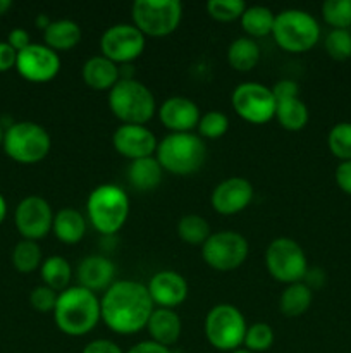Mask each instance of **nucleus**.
<instances>
[{
  "label": "nucleus",
  "instance_id": "1",
  "mask_svg": "<svg viewBox=\"0 0 351 353\" xmlns=\"http://www.w3.org/2000/svg\"><path fill=\"white\" fill-rule=\"evenodd\" d=\"M102 321L110 331L131 336L147 330L155 310L147 285L133 279H119L100 299Z\"/></svg>",
  "mask_w": 351,
  "mask_h": 353
},
{
  "label": "nucleus",
  "instance_id": "2",
  "mask_svg": "<svg viewBox=\"0 0 351 353\" xmlns=\"http://www.w3.org/2000/svg\"><path fill=\"white\" fill-rule=\"evenodd\" d=\"M54 321L65 336H86L102 321L98 295L81 286H69L58 293Z\"/></svg>",
  "mask_w": 351,
  "mask_h": 353
},
{
  "label": "nucleus",
  "instance_id": "3",
  "mask_svg": "<svg viewBox=\"0 0 351 353\" xmlns=\"http://www.w3.org/2000/svg\"><path fill=\"white\" fill-rule=\"evenodd\" d=\"M129 196L114 183H103L93 188L86 199V214L92 226L100 234H116L129 217Z\"/></svg>",
  "mask_w": 351,
  "mask_h": 353
},
{
  "label": "nucleus",
  "instance_id": "4",
  "mask_svg": "<svg viewBox=\"0 0 351 353\" xmlns=\"http://www.w3.org/2000/svg\"><path fill=\"white\" fill-rule=\"evenodd\" d=\"M155 159L171 174H195L205 164L206 145L198 133H169L158 141Z\"/></svg>",
  "mask_w": 351,
  "mask_h": 353
},
{
  "label": "nucleus",
  "instance_id": "5",
  "mask_svg": "<svg viewBox=\"0 0 351 353\" xmlns=\"http://www.w3.org/2000/svg\"><path fill=\"white\" fill-rule=\"evenodd\" d=\"M109 107L123 124H143L157 112V100L145 83L134 78H120L109 92Z\"/></svg>",
  "mask_w": 351,
  "mask_h": 353
},
{
  "label": "nucleus",
  "instance_id": "6",
  "mask_svg": "<svg viewBox=\"0 0 351 353\" xmlns=\"http://www.w3.org/2000/svg\"><path fill=\"white\" fill-rule=\"evenodd\" d=\"M272 37L282 50L301 54L319 43L320 24L308 10L284 9L275 14Z\"/></svg>",
  "mask_w": 351,
  "mask_h": 353
},
{
  "label": "nucleus",
  "instance_id": "7",
  "mask_svg": "<svg viewBox=\"0 0 351 353\" xmlns=\"http://www.w3.org/2000/svg\"><path fill=\"white\" fill-rule=\"evenodd\" d=\"M3 150L19 164H36L52 150V138L41 124L33 121L12 123L3 134Z\"/></svg>",
  "mask_w": 351,
  "mask_h": 353
},
{
  "label": "nucleus",
  "instance_id": "8",
  "mask_svg": "<svg viewBox=\"0 0 351 353\" xmlns=\"http://www.w3.org/2000/svg\"><path fill=\"white\" fill-rule=\"evenodd\" d=\"M248 324L243 312L231 303H217L209 310L203 323L206 341L215 350L234 352L243 347Z\"/></svg>",
  "mask_w": 351,
  "mask_h": 353
},
{
  "label": "nucleus",
  "instance_id": "9",
  "mask_svg": "<svg viewBox=\"0 0 351 353\" xmlns=\"http://www.w3.org/2000/svg\"><path fill=\"white\" fill-rule=\"evenodd\" d=\"M265 268L272 279L288 286L303 281L308 271V259L298 241L288 236H279L267 245Z\"/></svg>",
  "mask_w": 351,
  "mask_h": 353
},
{
  "label": "nucleus",
  "instance_id": "10",
  "mask_svg": "<svg viewBox=\"0 0 351 353\" xmlns=\"http://www.w3.org/2000/svg\"><path fill=\"white\" fill-rule=\"evenodd\" d=\"M131 17L145 37H167L181 24L182 3L179 0H136L131 7Z\"/></svg>",
  "mask_w": 351,
  "mask_h": 353
},
{
  "label": "nucleus",
  "instance_id": "11",
  "mask_svg": "<svg viewBox=\"0 0 351 353\" xmlns=\"http://www.w3.org/2000/svg\"><path fill=\"white\" fill-rule=\"evenodd\" d=\"M250 254V243L241 233L224 230L212 233L202 245V257L209 268L219 272H229L241 268Z\"/></svg>",
  "mask_w": 351,
  "mask_h": 353
},
{
  "label": "nucleus",
  "instance_id": "12",
  "mask_svg": "<svg viewBox=\"0 0 351 353\" xmlns=\"http://www.w3.org/2000/svg\"><path fill=\"white\" fill-rule=\"evenodd\" d=\"M234 112L250 124H265L275 117V102L272 90L257 81L237 85L231 95Z\"/></svg>",
  "mask_w": 351,
  "mask_h": 353
},
{
  "label": "nucleus",
  "instance_id": "13",
  "mask_svg": "<svg viewBox=\"0 0 351 353\" xmlns=\"http://www.w3.org/2000/svg\"><path fill=\"white\" fill-rule=\"evenodd\" d=\"M147 47V37L133 23H117L107 28L100 38V52L117 65L136 61Z\"/></svg>",
  "mask_w": 351,
  "mask_h": 353
},
{
  "label": "nucleus",
  "instance_id": "14",
  "mask_svg": "<svg viewBox=\"0 0 351 353\" xmlns=\"http://www.w3.org/2000/svg\"><path fill=\"white\" fill-rule=\"evenodd\" d=\"M52 205L38 195H30L19 202L14 214V223L23 240L40 241L47 236L54 226Z\"/></svg>",
  "mask_w": 351,
  "mask_h": 353
},
{
  "label": "nucleus",
  "instance_id": "15",
  "mask_svg": "<svg viewBox=\"0 0 351 353\" xmlns=\"http://www.w3.org/2000/svg\"><path fill=\"white\" fill-rule=\"evenodd\" d=\"M61 55L45 43H31L17 52L16 69L31 83H48L61 72Z\"/></svg>",
  "mask_w": 351,
  "mask_h": 353
},
{
  "label": "nucleus",
  "instance_id": "16",
  "mask_svg": "<svg viewBox=\"0 0 351 353\" xmlns=\"http://www.w3.org/2000/svg\"><path fill=\"white\" fill-rule=\"evenodd\" d=\"M255 195L253 185L243 176L222 179L210 195V205L220 216H234L246 209Z\"/></svg>",
  "mask_w": 351,
  "mask_h": 353
},
{
  "label": "nucleus",
  "instance_id": "17",
  "mask_svg": "<svg viewBox=\"0 0 351 353\" xmlns=\"http://www.w3.org/2000/svg\"><path fill=\"white\" fill-rule=\"evenodd\" d=\"M116 152L129 161L153 157L158 140L153 131L143 124H120L112 134Z\"/></svg>",
  "mask_w": 351,
  "mask_h": 353
},
{
  "label": "nucleus",
  "instance_id": "18",
  "mask_svg": "<svg viewBox=\"0 0 351 353\" xmlns=\"http://www.w3.org/2000/svg\"><path fill=\"white\" fill-rule=\"evenodd\" d=\"M147 288L157 309L176 310L186 302L189 295V286L184 276L171 269L155 272L148 281Z\"/></svg>",
  "mask_w": 351,
  "mask_h": 353
},
{
  "label": "nucleus",
  "instance_id": "19",
  "mask_svg": "<svg viewBox=\"0 0 351 353\" xmlns=\"http://www.w3.org/2000/svg\"><path fill=\"white\" fill-rule=\"evenodd\" d=\"M158 119L171 133H193L200 123V107L182 95L169 97L157 109Z\"/></svg>",
  "mask_w": 351,
  "mask_h": 353
},
{
  "label": "nucleus",
  "instance_id": "20",
  "mask_svg": "<svg viewBox=\"0 0 351 353\" xmlns=\"http://www.w3.org/2000/svg\"><path fill=\"white\" fill-rule=\"evenodd\" d=\"M78 286L93 293H105L116 283V264L103 255H88L76 268Z\"/></svg>",
  "mask_w": 351,
  "mask_h": 353
},
{
  "label": "nucleus",
  "instance_id": "21",
  "mask_svg": "<svg viewBox=\"0 0 351 353\" xmlns=\"http://www.w3.org/2000/svg\"><path fill=\"white\" fill-rule=\"evenodd\" d=\"M83 81L96 92H110L120 79V69L116 62L100 55H93L83 64Z\"/></svg>",
  "mask_w": 351,
  "mask_h": 353
},
{
  "label": "nucleus",
  "instance_id": "22",
  "mask_svg": "<svg viewBox=\"0 0 351 353\" xmlns=\"http://www.w3.org/2000/svg\"><path fill=\"white\" fill-rule=\"evenodd\" d=\"M147 330L150 333V340L158 345L171 348L178 343L182 333L181 317L172 309H157L151 312L150 321L147 324Z\"/></svg>",
  "mask_w": 351,
  "mask_h": 353
},
{
  "label": "nucleus",
  "instance_id": "23",
  "mask_svg": "<svg viewBox=\"0 0 351 353\" xmlns=\"http://www.w3.org/2000/svg\"><path fill=\"white\" fill-rule=\"evenodd\" d=\"M52 231L61 243L76 245L85 238L86 219L79 210L72 209V207H64L55 212Z\"/></svg>",
  "mask_w": 351,
  "mask_h": 353
},
{
  "label": "nucleus",
  "instance_id": "24",
  "mask_svg": "<svg viewBox=\"0 0 351 353\" xmlns=\"http://www.w3.org/2000/svg\"><path fill=\"white\" fill-rule=\"evenodd\" d=\"M162 178H164V169L158 164L155 155L131 161L127 168V181L138 192H151L160 185Z\"/></svg>",
  "mask_w": 351,
  "mask_h": 353
},
{
  "label": "nucleus",
  "instance_id": "25",
  "mask_svg": "<svg viewBox=\"0 0 351 353\" xmlns=\"http://www.w3.org/2000/svg\"><path fill=\"white\" fill-rule=\"evenodd\" d=\"M81 26L72 19H55L43 31V40L52 50H71L81 41Z\"/></svg>",
  "mask_w": 351,
  "mask_h": 353
},
{
  "label": "nucleus",
  "instance_id": "26",
  "mask_svg": "<svg viewBox=\"0 0 351 353\" xmlns=\"http://www.w3.org/2000/svg\"><path fill=\"white\" fill-rule=\"evenodd\" d=\"M313 300V292L303 281L292 283L282 290L279 296V310L284 317L295 319L303 316L310 309Z\"/></svg>",
  "mask_w": 351,
  "mask_h": 353
},
{
  "label": "nucleus",
  "instance_id": "27",
  "mask_svg": "<svg viewBox=\"0 0 351 353\" xmlns=\"http://www.w3.org/2000/svg\"><path fill=\"white\" fill-rule=\"evenodd\" d=\"M260 47L253 38L240 37L227 47V62L237 72H248L260 62Z\"/></svg>",
  "mask_w": 351,
  "mask_h": 353
},
{
  "label": "nucleus",
  "instance_id": "28",
  "mask_svg": "<svg viewBox=\"0 0 351 353\" xmlns=\"http://www.w3.org/2000/svg\"><path fill=\"white\" fill-rule=\"evenodd\" d=\"M40 276L45 286L61 293L69 288L72 279V268L69 261L62 255H50L40 265Z\"/></svg>",
  "mask_w": 351,
  "mask_h": 353
},
{
  "label": "nucleus",
  "instance_id": "29",
  "mask_svg": "<svg viewBox=\"0 0 351 353\" xmlns=\"http://www.w3.org/2000/svg\"><path fill=\"white\" fill-rule=\"evenodd\" d=\"M241 28L248 38H264L272 34L275 12L267 6H250L241 16Z\"/></svg>",
  "mask_w": 351,
  "mask_h": 353
},
{
  "label": "nucleus",
  "instance_id": "30",
  "mask_svg": "<svg viewBox=\"0 0 351 353\" xmlns=\"http://www.w3.org/2000/svg\"><path fill=\"white\" fill-rule=\"evenodd\" d=\"M277 123L281 124L284 130L288 131H301L303 128L308 124L310 112L306 103L301 99H291L284 100V102H277L275 107V117Z\"/></svg>",
  "mask_w": 351,
  "mask_h": 353
},
{
  "label": "nucleus",
  "instance_id": "31",
  "mask_svg": "<svg viewBox=\"0 0 351 353\" xmlns=\"http://www.w3.org/2000/svg\"><path fill=\"white\" fill-rule=\"evenodd\" d=\"M178 234L184 243L202 247L212 234V230L205 217L198 216V214H186L179 219Z\"/></svg>",
  "mask_w": 351,
  "mask_h": 353
},
{
  "label": "nucleus",
  "instance_id": "32",
  "mask_svg": "<svg viewBox=\"0 0 351 353\" xmlns=\"http://www.w3.org/2000/svg\"><path fill=\"white\" fill-rule=\"evenodd\" d=\"M10 259H12V265L16 268V271L23 272V274L36 271L43 262L40 245L38 241L31 240H21L19 243H16Z\"/></svg>",
  "mask_w": 351,
  "mask_h": 353
},
{
  "label": "nucleus",
  "instance_id": "33",
  "mask_svg": "<svg viewBox=\"0 0 351 353\" xmlns=\"http://www.w3.org/2000/svg\"><path fill=\"white\" fill-rule=\"evenodd\" d=\"M330 154L341 162L351 161V123H337L327 134Z\"/></svg>",
  "mask_w": 351,
  "mask_h": 353
},
{
  "label": "nucleus",
  "instance_id": "34",
  "mask_svg": "<svg viewBox=\"0 0 351 353\" xmlns=\"http://www.w3.org/2000/svg\"><path fill=\"white\" fill-rule=\"evenodd\" d=\"M322 17L332 30H350L351 0H326L322 3Z\"/></svg>",
  "mask_w": 351,
  "mask_h": 353
},
{
  "label": "nucleus",
  "instance_id": "35",
  "mask_svg": "<svg viewBox=\"0 0 351 353\" xmlns=\"http://www.w3.org/2000/svg\"><path fill=\"white\" fill-rule=\"evenodd\" d=\"M196 131H198L200 138L219 140L229 131V117L220 110H209V112L202 114Z\"/></svg>",
  "mask_w": 351,
  "mask_h": 353
},
{
  "label": "nucleus",
  "instance_id": "36",
  "mask_svg": "<svg viewBox=\"0 0 351 353\" xmlns=\"http://www.w3.org/2000/svg\"><path fill=\"white\" fill-rule=\"evenodd\" d=\"M274 327L267 323H255L248 326L243 347L253 353L267 352L274 345Z\"/></svg>",
  "mask_w": 351,
  "mask_h": 353
},
{
  "label": "nucleus",
  "instance_id": "37",
  "mask_svg": "<svg viewBox=\"0 0 351 353\" xmlns=\"http://www.w3.org/2000/svg\"><path fill=\"white\" fill-rule=\"evenodd\" d=\"M327 55L334 61L351 59V30H330L323 40Z\"/></svg>",
  "mask_w": 351,
  "mask_h": 353
},
{
  "label": "nucleus",
  "instance_id": "38",
  "mask_svg": "<svg viewBox=\"0 0 351 353\" xmlns=\"http://www.w3.org/2000/svg\"><path fill=\"white\" fill-rule=\"evenodd\" d=\"M246 7L243 0H209L206 12L219 23H231V21L241 19Z\"/></svg>",
  "mask_w": 351,
  "mask_h": 353
},
{
  "label": "nucleus",
  "instance_id": "39",
  "mask_svg": "<svg viewBox=\"0 0 351 353\" xmlns=\"http://www.w3.org/2000/svg\"><path fill=\"white\" fill-rule=\"evenodd\" d=\"M58 299V293L54 292L52 288L48 286L41 285L36 286V288L31 290L30 293V303L34 310L38 312H54L55 309V303H57Z\"/></svg>",
  "mask_w": 351,
  "mask_h": 353
},
{
  "label": "nucleus",
  "instance_id": "40",
  "mask_svg": "<svg viewBox=\"0 0 351 353\" xmlns=\"http://www.w3.org/2000/svg\"><path fill=\"white\" fill-rule=\"evenodd\" d=\"M272 95H274L275 102H284V100L298 99L299 86L295 79H281L272 86Z\"/></svg>",
  "mask_w": 351,
  "mask_h": 353
},
{
  "label": "nucleus",
  "instance_id": "41",
  "mask_svg": "<svg viewBox=\"0 0 351 353\" xmlns=\"http://www.w3.org/2000/svg\"><path fill=\"white\" fill-rule=\"evenodd\" d=\"M334 179H336V185L339 186L341 192L351 196V161L339 162L336 172H334Z\"/></svg>",
  "mask_w": 351,
  "mask_h": 353
},
{
  "label": "nucleus",
  "instance_id": "42",
  "mask_svg": "<svg viewBox=\"0 0 351 353\" xmlns=\"http://www.w3.org/2000/svg\"><path fill=\"white\" fill-rule=\"evenodd\" d=\"M81 353H124L123 348L112 340H105V338H98L89 343L85 345Z\"/></svg>",
  "mask_w": 351,
  "mask_h": 353
},
{
  "label": "nucleus",
  "instance_id": "43",
  "mask_svg": "<svg viewBox=\"0 0 351 353\" xmlns=\"http://www.w3.org/2000/svg\"><path fill=\"white\" fill-rule=\"evenodd\" d=\"M7 43H9L16 52L24 50V48L31 45L30 33H28L26 30H23V28H14L9 33V37H7Z\"/></svg>",
  "mask_w": 351,
  "mask_h": 353
},
{
  "label": "nucleus",
  "instance_id": "44",
  "mask_svg": "<svg viewBox=\"0 0 351 353\" xmlns=\"http://www.w3.org/2000/svg\"><path fill=\"white\" fill-rule=\"evenodd\" d=\"M17 52L7 41H0V72L16 68Z\"/></svg>",
  "mask_w": 351,
  "mask_h": 353
},
{
  "label": "nucleus",
  "instance_id": "45",
  "mask_svg": "<svg viewBox=\"0 0 351 353\" xmlns=\"http://www.w3.org/2000/svg\"><path fill=\"white\" fill-rule=\"evenodd\" d=\"M127 353H172L171 348L164 347V345H158L155 341L147 340V341H140L134 347H131Z\"/></svg>",
  "mask_w": 351,
  "mask_h": 353
},
{
  "label": "nucleus",
  "instance_id": "46",
  "mask_svg": "<svg viewBox=\"0 0 351 353\" xmlns=\"http://www.w3.org/2000/svg\"><path fill=\"white\" fill-rule=\"evenodd\" d=\"M303 283H305L306 286H308L310 290H319L322 288L323 283H326V272L322 271V269L319 268H313V269H308L305 274V278H303Z\"/></svg>",
  "mask_w": 351,
  "mask_h": 353
},
{
  "label": "nucleus",
  "instance_id": "47",
  "mask_svg": "<svg viewBox=\"0 0 351 353\" xmlns=\"http://www.w3.org/2000/svg\"><path fill=\"white\" fill-rule=\"evenodd\" d=\"M50 23H52V19L47 16V14H38V16L34 17V24H36V26L43 31L50 26Z\"/></svg>",
  "mask_w": 351,
  "mask_h": 353
},
{
  "label": "nucleus",
  "instance_id": "48",
  "mask_svg": "<svg viewBox=\"0 0 351 353\" xmlns=\"http://www.w3.org/2000/svg\"><path fill=\"white\" fill-rule=\"evenodd\" d=\"M6 216H7V202H6V199H3L2 193H0V224L3 223Z\"/></svg>",
  "mask_w": 351,
  "mask_h": 353
},
{
  "label": "nucleus",
  "instance_id": "49",
  "mask_svg": "<svg viewBox=\"0 0 351 353\" xmlns=\"http://www.w3.org/2000/svg\"><path fill=\"white\" fill-rule=\"evenodd\" d=\"M10 7H12V2H10V0H0V16H3Z\"/></svg>",
  "mask_w": 351,
  "mask_h": 353
},
{
  "label": "nucleus",
  "instance_id": "50",
  "mask_svg": "<svg viewBox=\"0 0 351 353\" xmlns=\"http://www.w3.org/2000/svg\"><path fill=\"white\" fill-rule=\"evenodd\" d=\"M231 353H253V352H250V350H246V348H244V347H241V348H237V350H234V352H231Z\"/></svg>",
  "mask_w": 351,
  "mask_h": 353
},
{
  "label": "nucleus",
  "instance_id": "51",
  "mask_svg": "<svg viewBox=\"0 0 351 353\" xmlns=\"http://www.w3.org/2000/svg\"><path fill=\"white\" fill-rule=\"evenodd\" d=\"M3 134H6V133H3L2 126H0V145H2V143H3Z\"/></svg>",
  "mask_w": 351,
  "mask_h": 353
}]
</instances>
